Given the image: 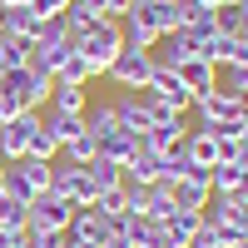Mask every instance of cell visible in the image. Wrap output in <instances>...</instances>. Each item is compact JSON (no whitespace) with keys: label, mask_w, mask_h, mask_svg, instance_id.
Segmentation results:
<instances>
[{"label":"cell","mask_w":248,"mask_h":248,"mask_svg":"<svg viewBox=\"0 0 248 248\" xmlns=\"http://www.w3.org/2000/svg\"><path fill=\"white\" fill-rule=\"evenodd\" d=\"M75 50L90 60V70H94V79H99V75L114 65V55L124 50V25H119V20H109V15L94 20L85 35H75Z\"/></svg>","instance_id":"6da1fadb"},{"label":"cell","mask_w":248,"mask_h":248,"mask_svg":"<svg viewBox=\"0 0 248 248\" xmlns=\"http://www.w3.org/2000/svg\"><path fill=\"white\" fill-rule=\"evenodd\" d=\"M50 169L55 164L45 159H15V164H0V184H5V199H40L50 194Z\"/></svg>","instance_id":"7a4b0ae2"},{"label":"cell","mask_w":248,"mask_h":248,"mask_svg":"<svg viewBox=\"0 0 248 248\" xmlns=\"http://www.w3.org/2000/svg\"><path fill=\"white\" fill-rule=\"evenodd\" d=\"M50 194L70 199L75 209H90V203H94L90 169H85V164H70V159H55V169H50Z\"/></svg>","instance_id":"3957f363"},{"label":"cell","mask_w":248,"mask_h":248,"mask_svg":"<svg viewBox=\"0 0 248 248\" xmlns=\"http://www.w3.org/2000/svg\"><path fill=\"white\" fill-rule=\"evenodd\" d=\"M149 75H154L149 50H129V45H124V50L114 55V65L105 70V79H109V85H119L124 94H129V90H144V85H149Z\"/></svg>","instance_id":"277c9868"},{"label":"cell","mask_w":248,"mask_h":248,"mask_svg":"<svg viewBox=\"0 0 248 248\" xmlns=\"http://www.w3.org/2000/svg\"><path fill=\"white\" fill-rule=\"evenodd\" d=\"M0 90H5V94H15L25 109H35V114H40V109L50 105L55 79H40V75H30L25 65H20V70H5V75H0Z\"/></svg>","instance_id":"5b68a950"},{"label":"cell","mask_w":248,"mask_h":248,"mask_svg":"<svg viewBox=\"0 0 248 248\" xmlns=\"http://www.w3.org/2000/svg\"><path fill=\"white\" fill-rule=\"evenodd\" d=\"M164 189H169L174 209H199L203 214V203L214 199V179H209V169H194V164H189V174L174 179V184H164Z\"/></svg>","instance_id":"8992f818"},{"label":"cell","mask_w":248,"mask_h":248,"mask_svg":"<svg viewBox=\"0 0 248 248\" xmlns=\"http://www.w3.org/2000/svg\"><path fill=\"white\" fill-rule=\"evenodd\" d=\"M65 238L90 243V248H109V238H114V218H105L99 209H75V218H70Z\"/></svg>","instance_id":"52a82bcc"},{"label":"cell","mask_w":248,"mask_h":248,"mask_svg":"<svg viewBox=\"0 0 248 248\" xmlns=\"http://www.w3.org/2000/svg\"><path fill=\"white\" fill-rule=\"evenodd\" d=\"M35 129H40V114H35V109H25V114H15L10 124H0V159H5V164H15V159H25V149H30V139H35Z\"/></svg>","instance_id":"ba28073f"},{"label":"cell","mask_w":248,"mask_h":248,"mask_svg":"<svg viewBox=\"0 0 248 248\" xmlns=\"http://www.w3.org/2000/svg\"><path fill=\"white\" fill-rule=\"evenodd\" d=\"M70 218H75V203L70 199L40 194V199H30V223H25V229H55V233H65Z\"/></svg>","instance_id":"9c48e42d"},{"label":"cell","mask_w":248,"mask_h":248,"mask_svg":"<svg viewBox=\"0 0 248 248\" xmlns=\"http://www.w3.org/2000/svg\"><path fill=\"white\" fill-rule=\"evenodd\" d=\"M129 15H139L154 35H174V30L184 25L179 0H134V5H129Z\"/></svg>","instance_id":"30bf717a"},{"label":"cell","mask_w":248,"mask_h":248,"mask_svg":"<svg viewBox=\"0 0 248 248\" xmlns=\"http://www.w3.org/2000/svg\"><path fill=\"white\" fill-rule=\"evenodd\" d=\"M194 109H199V129H214V124L243 119V105H238L233 90H214V94H203V99H194Z\"/></svg>","instance_id":"8fae6325"},{"label":"cell","mask_w":248,"mask_h":248,"mask_svg":"<svg viewBox=\"0 0 248 248\" xmlns=\"http://www.w3.org/2000/svg\"><path fill=\"white\" fill-rule=\"evenodd\" d=\"M114 114H119V129H129L139 144H144V134L154 129V119H149V99H144V90H129V94H119V99H114Z\"/></svg>","instance_id":"7c38bea8"},{"label":"cell","mask_w":248,"mask_h":248,"mask_svg":"<svg viewBox=\"0 0 248 248\" xmlns=\"http://www.w3.org/2000/svg\"><path fill=\"white\" fill-rule=\"evenodd\" d=\"M199 55L209 60V65L229 70V65H243V60H248V40H238V35H218V30H214V35L199 45Z\"/></svg>","instance_id":"4fadbf2b"},{"label":"cell","mask_w":248,"mask_h":248,"mask_svg":"<svg viewBox=\"0 0 248 248\" xmlns=\"http://www.w3.org/2000/svg\"><path fill=\"white\" fill-rule=\"evenodd\" d=\"M144 90H149V94H159L164 105H169V109H179V114H189V109H194V94L184 90V79H179L174 70H154Z\"/></svg>","instance_id":"5bb4252c"},{"label":"cell","mask_w":248,"mask_h":248,"mask_svg":"<svg viewBox=\"0 0 248 248\" xmlns=\"http://www.w3.org/2000/svg\"><path fill=\"white\" fill-rule=\"evenodd\" d=\"M174 75L184 79V90H189L194 99H203V94H214V90H218V65H209V60H203V55L184 60V65H179Z\"/></svg>","instance_id":"9a60e30c"},{"label":"cell","mask_w":248,"mask_h":248,"mask_svg":"<svg viewBox=\"0 0 248 248\" xmlns=\"http://www.w3.org/2000/svg\"><path fill=\"white\" fill-rule=\"evenodd\" d=\"M124 179H129V184H144V189H154V184L164 179V159H159L154 149H144V144H139V149L129 154V164H124Z\"/></svg>","instance_id":"2e32d148"},{"label":"cell","mask_w":248,"mask_h":248,"mask_svg":"<svg viewBox=\"0 0 248 248\" xmlns=\"http://www.w3.org/2000/svg\"><path fill=\"white\" fill-rule=\"evenodd\" d=\"M159 223H164V233H169V248H189L194 233L203 229V214L199 209H174L169 218H159Z\"/></svg>","instance_id":"e0dca14e"},{"label":"cell","mask_w":248,"mask_h":248,"mask_svg":"<svg viewBox=\"0 0 248 248\" xmlns=\"http://www.w3.org/2000/svg\"><path fill=\"white\" fill-rule=\"evenodd\" d=\"M184 154H189L194 169H214L218 164V139L209 129H189V139H184Z\"/></svg>","instance_id":"ac0fdd59"},{"label":"cell","mask_w":248,"mask_h":248,"mask_svg":"<svg viewBox=\"0 0 248 248\" xmlns=\"http://www.w3.org/2000/svg\"><path fill=\"white\" fill-rule=\"evenodd\" d=\"M40 30V15L30 5H15V10H0V35H10V40H35Z\"/></svg>","instance_id":"d6986e66"},{"label":"cell","mask_w":248,"mask_h":248,"mask_svg":"<svg viewBox=\"0 0 248 248\" xmlns=\"http://www.w3.org/2000/svg\"><path fill=\"white\" fill-rule=\"evenodd\" d=\"M40 119H45V129L55 134V144H60V149H65L70 139H79V134H85V114H60V109H45Z\"/></svg>","instance_id":"ffe728a7"},{"label":"cell","mask_w":248,"mask_h":248,"mask_svg":"<svg viewBox=\"0 0 248 248\" xmlns=\"http://www.w3.org/2000/svg\"><path fill=\"white\" fill-rule=\"evenodd\" d=\"M85 90H90V85H55L45 109H60V114H85V109H90V94H85Z\"/></svg>","instance_id":"44dd1931"},{"label":"cell","mask_w":248,"mask_h":248,"mask_svg":"<svg viewBox=\"0 0 248 248\" xmlns=\"http://www.w3.org/2000/svg\"><path fill=\"white\" fill-rule=\"evenodd\" d=\"M90 79H94L90 60H85V55H79V50L70 45V55H65V60L55 65V85H90Z\"/></svg>","instance_id":"7402d4cb"},{"label":"cell","mask_w":248,"mask_h":248,"mask_svg":"<svg viewBox=\"0 0 248 248\" xmlns=\"http://www.w3.org/2000/svg\"><path fill=\"white\" fill-rule=\"evenodd\" d=\"M134 149H139V139H134L129 129H114V134H105V139H99V159L119 164V169L129 164V154H134Z\"/></svg>","instance_id":"603a6c76"},{"label":"cell","mask_w":248,"mask_h":248,"mask_svg":"<svg viewBox=\"0 0 248 248\" xmlns=\"http://www.w3.org/2000/svg\"><path fill=\"white\" fill-rule=\"evenodd\" d=\"M85 129H90L94 139H105V134H114V129H119L114 99H105V105H90V109H85Z\"/></svg>","instance_id":"cb8c5ba5"},{"label":"cell","mask_w":248,"mask_h":248,"mask_svg":"<svg viewBox=\"0 0 248 248\" xmlns=\"http://www.w3.org/2000/svg\"><path fill=\"white\" fill-rule=\"evenodd\" d=\"M189 134V124L184 119H174V124H154L149 134H144V149H154V154H164V149H174V144Z\"/></svg>","instance_id":"d4e9b609"},{"label":"cell","mask_w":248,"mask_h":248,"mask_svg":"<svg viewBox=\"0 0 248 248\" xmlns=\"http://www.w3.org/2000/svg\"><path fill=\"white\" fill-rule=\"evenodd\" d=\"M119 25H124V45H129V50H154V45H159V35L144 25L139 15H124Z\"/></svg>","instance_id":"484cf974"},{"label":"cell","mask_w":248,"mask_h":248,"mask_svg":"<svg viewBox=\"0 0 248 248\" xmlns=\"http://www.w3.org/2000/svg\"><path fill=\"white\" fill-rule=\"evenodd\" d=\"M85 169H90L94 194H99V189H119V184H124V169H119V164H109V159H94V164H85Z\"/></svg>","instance_id":"4316f807"},{"label":"cell","mask_w":248,"mask_h":248,"mask_svg":"<svg viewBox=\"0 0 248 248\" xmlns=\"http://www.w3.org/2000/svg\"><path fill=\"white\" fill-rule=\"evenodd\" d=\"M60 154H65L70 164H94V159H99V139H94V134L85 129V134H79V139H70L65 149H60Z\"/></svg>","instance_id":"83f0119b"},{"label":"cell","mask_w":248,"mask_h":248,"mask_svg":"<svg viewBox=\"0 0 248 248\" xmlns=\"http://www.w3.org/2000/svg\"><path fill=\"white\" fill-rule=\"evenodd\" d=\"M129 248H169V233H164V223H154V218H139V229H134Z\"/></svg>","instance_id":"f1b7e54d"},{"label":"cell","mask_w":248,"mask_h":248,"mask_svg":"<svg viewBox=\"0 0 248 248\" xmlns=\"http://www.w3.org/2000/svg\"><path fill=\"white\" fill-rule=\"evenodd\" d=\"M25 223H30V203L25 199H5V203H0V229L25 233Z\"/></svg>","instance_id":"f546056e"},{"label":"cell","mask_w":248,"mask_h":248,"mask_svg":"<svg viewBox=\"0 0 248 248\" xmlns=\"http://www.w3.org/2000/svg\"><path fill=\"white\" fill-rule=\"evenodd\" d=\"M25 159H45V164H55V159H60V144H55V134L45 129V119H40V129H35V139H30Z\"/></svg>","instance_id":"4dcf8cb0"},{"label":"cell","mask_w":248,"mask_h":248,"mask_svg":"<svg viewBox=\"0 0 248 248\" xmlns=\"http://www.w3.org/2000/svg\"><path fill=\"white\" fill-rule=\"evenodd\" d=\"M25 55H30V40L0 35V75H5V70H20V65H25Z\"/></svg>","instance_id":"1f68e13d"},{"label":"cell","mask_w":248,"mask_h":248,"mask_svg":"<svg viewBox=\"0 0 248 248\" xmlns=\"http://www.w3.org/2000/svg\"><path fill=\"white\" fill-rule=\"evenodd\" d=\"M174 214V199H169V189H164V184H154V189H149V199H144V218H169Z\"/></svg>","instance_id":"d6a6232c"},{"label":"cell","mask_w":248,"mask_h":248,"mask_svg":"<svg viewBox=\"0 0 248 248\" xmlns=\"http://www.w3.org/2000/svg\"><path fill=\"white\" fill-rule=\"evenodd\" d=\"M90 209H99V214H105V218H119L124 209H129V203H124V184H119V189H99V194H94V203H90Z\"/></svg>","instance_id":"836d02e7"},{"label":"cell","mask_w":248,"mask_h":248,"mask_svg":"<svg viewBox=\"0 0 248 248\" xmlns=\"http://www.w3.org/2000/svg\"><path fill=\"white\" fill-rule=\"evenodd\" d=\"M218 90H233V94H243V90H248V60H243V65L218 70Z\"/></svg>","instance_id":"e575fe53"},{"label":"cell","mask_w":248,"mask_h":248,"mask_svg":"<svg viewBox=\"0 0 248 248\" xmlns=\"http://www.w3.org/2000/svg\"><path fill=\"white\" fill-rule=\"evenodd\" d=\"M25 243L30 248H65V233H55V229H25Z\"/></svg>","instance_id":"d590c367"},{"label":"cell","mask_w":248,"mask_h":248,"mask_svg":"<svg viewBox=\"0 0 248 248\" xmlns=\"http://www.w3.org/2000/svg\"><path fill=\"white\" fill-rule=\"evenodd\" d=\"M15 114H25V105H20L15 94H5V90H0V124H10Z\"/></svg>","instance_id":"8d00e7d4"},{"label":"cell","mask_w":248,"mask_h":248,"mask_svg":"<svg viewBox=\"0 0 248 248\" xmlns=\"http://www.w3.org/2000/svg\"><path fill=\"white\" fill-rule=\"evenodd\" d=\"M189 248H218V233L209 229V223H203V229L194 233V243H189Z\"/></svg>","instance_id":"74e56055"},{"label":"cell","mask_w":248,"mask_h":248,"mask_svg":"<svg viewBox=\"0 0 248 248\" xmlns=\"http://www.w3.org/2000/svg\"><path fill=\"white\" fill-rule=\"evenodd\" d=\"M15 238H20V233H10V229H0V248H15Z\"/></svg>","instance_id":"f35d334b"},{"label":"cell","mask_w":248,"mask_h":248,"mask_svg":"<svg viewBox=\"0 0 248 248\" xmlns=\"http://www.w3.org/2000/svg\"><path fill=\"white\" fill-rule=\"evenodd\" d=\"M15 5H30V0H0V10H15Z\"/></svg>","instance_id":"ab89813d"},{"label":"cell","mask_w":248,"mask_h":248,"mask_svg":"<svg viewBox=\"0 0 248 248\" xmlns=\"http://www.w3.org/2000/svg\"><path fill=\"white\" fill-rule=\"evenodd\" d=\"M238 105H243V119H248V90H243V94H238Z\"/></svg>","instance_id":"60d3db41"},{"label":"cell","mask_w":248,"mask_h":248,"mask_svg":"<svg viewBox=\"0 0 248 248\" xmlns=\"http://www.w3.org/2000/svg\"><path fill=\"white\" fill-rule=\"evenodd\" d=\"M65 248H90V243H75V238H65Z\"/></svg>","instance_id":"b9f144b4"},{"label":"cell","mask_w":248,"mask_h":248,"mask_svg":"<svg viewBox=\"0 0 248 248\" xmlns=\"http://www.w3.org/2000/svg\"><path fill=\"white\" fill-rule=\"evenodd\" d=\"M233 248H248V238H238V243H233Z\"/></svg>","instance_id":"7bdbcfd3"},{"label":"cell","mask_w":248,"mask_h":248,"mask_svg":"<svg viewBox=\"0 0 248 248\" xmlns=\"http://www.w3.org/2000/svg\"><path fill=\"white\" fill-rule=\"evenodd\" d=\"M0 203H5V184H0Z\"/></svg>","instance_id":"ee69618b"},{"label":"cell","mask_w":248,"mask_h":248,"mask_svg":"<svg viewBox=\"0 0 248 248\" xmlns=\"http://www.w3.org/2000/svg\"><path fill=\"white\" fill-rule=\"evenodd\" d=\"M223 5H233V0H223Z\"/></svg>","instance_id":"f6af8a7d"},{"label":"cell","mask_w":248,"mask_h":248,"mask_svg":"<svg viewBox=\"0 0 248 248\" xmlns=\"http://www.w3.org/2000/svg\"><path fill=\"white\" fill-rule=\"evenodd\" d=\"M0 164H5V159H0Z\"/></svg>","instance_id":"bcb514c9"}]
</instances>
